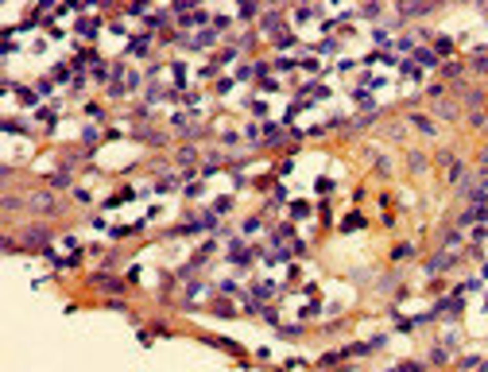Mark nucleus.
I'll use <instances>...</instances> for the list:
<instances>
[{
	"label": "nucleus",
	"mask_w": 488,
	"mask_h": 372,
	"mask_svg": "<svg viewBox=\"0 0 488 372\" xmlns=\"http://www.w3.org/2000/svg\"><path fill=\"white\" fill-rule=\"evenodd\" d=\"M256 256H260V252H256V248H244V240H233V244H229V260H233V264H252Z\"/></svg>",
	"instance_id": "obj_1"
},
{
	"label": "nucleus",
	"mask_w": 488,
	"mask_h": 372,
	"mask_svg": "<svg viewBox=\"0 0 488 372\" xmlns=\"http://www.w3.org/2000/svg\"><path fill=\"white\" fill-rule=\"evenodd\" d=\"M89 283L97 287V291H109V295H120L124 291V279H116V275H93V279H89Z\"/></svg>",
	"instance_id": "obj_2"
},
{
	"label": "nucleus",
	"mask_w": 488,
	"mask_h": 372,
	"mask_svg": "<svg viewBox=\"0 0 488 372\" xmlns=\"http://www.w3.org/2000/svg\"><path fill=\"white\" fill-rule=\"evenodd\" d=\"M27 210H39V213H51L54 210V198L47 194V190H35V194H27Z\"/></svg>",
	"instance_id": "obj_3"
},
{
	"label": "nucleus",
	"mask_w": 488,
	"mask_h": 372,
	"mask_svg": "<svg viewBox=\"0 0 488 372\" xmlns=\"http://www.w3.org/2000/svg\"><path fill=\"white\" fill-rule=\"evenodd\" d=\"M407 120L415 124V128H418V132H422V136H434V132H438V124L430 120V116H422V113H411Z\"/></svg>",
	"instance_id": "obj_4"
},
{
	"label": "nucleus",
	"mask_w": 488,
	"mask_h": 372,
	"mask_svg": "<svg viewBox=\"0 0 488 372\" xmlns=\"http://www.w3.org/2000/svg\"><path fill=\"white\" fill-rule=\"evenodd\" d=\"M453 260H457L453 252H438V256H430V260H426V272H445Z\"/></svg>",
	"instance_id": "obj_5"
},
{
	"label": "nucleus",
	"mask_w": 488,
	"mask_h": 372,
	"mask_svg": "<svg viewBox=\"0 0 488 372\" xmlns=\"http://www.w3.org/2000/svg\"><path fill=\"white\" fill-rule=\"evenodd\" d=\"M415 66H418V70H434V66H438V54L418 47V51H415Z\"/></svg>",
	"instance_id": "obj_6"
},
{
	"label": "nucleus",
	"mask_w": 488,
	"mask_h": 372,
	"mask_svg": "<svg viewBox=\"0 0 488 372\" xmlns=\"http://www.w3.org/2000/svg\"><path fill=\"white\" fill-rule=\"evenodd\" d=\"M283 136H287V132H283V124H263V143H279Z\"/></svg>",
	"instance_id": "obj_7"
},
{
	"label": "nucleus",
	"mask_w": 488,
	"mask_h": 372,
	"mask_svg": "<svg viewBox=\"0 0 488 372\" xmlns=\"http://www.w3.org/2000/svg\"><path fill=\"white\" fill-rule=\"evenodd\" d=\"M461 101L473 109V113H477V109L484 105V93H480V89H465V93H461Z\"/></svg>",
	"instance_id": "obj_8"
},
{
	"label": "nucleus",
	"mask_w": 488,
	"mask_h": 372,
	"mask_svg": "<svg viewBox=\"0 0 488 372\" xmlns=\"http://www.w3.org/2000/svg\"><path fill=\"white\" fill-rule=\"evenodd\" d=\"M97 31H101V19H82V24H78V35L82 39H93Z\"/></svg>",
	"instance_id": "obj_9"
},
{
	"label": "nucleus",
	"mask_w": 488,
	"mask_h": 372,
	"mask_svg": "<svg viewBox=\"0 0 488 372\" xmlns=\"http://www.w3.org/2000/svg\"><path fill=\"white\" fill-rule=\"evenodd\" d=\"M411 256H415V244H411V240H403V244L392 248V260H395V264H399V260H411Z\"/></svg>",
	"instance_id": "obj_10"
},
{
	"label": "nucleus",
	"mask_w": 488,
	"mask_h": 372,
	"mask_svg": "<svg viewBox=\"0 0 488 372\" xmlns=\"http://www.w3.org/2000/svg\"><path fill=\"white\" fill-rule=\"evenodd\" d=\"M148 47H151V31H148V35H136V39L128 43V51H132V54H144Z\"/></svg>",
	"instance_id": "obj_11"
},
{
	"label": "nucleus",
	"mask_w": 488,
	"mask_h": 372,
	"mask_svg": "<svg viewBox=\"0 0 488 372\" xmlns=\"http://www.w3.org/2000/svg\"><path fill=\"white\" fill-rule=\"evenodd\" d=\"M194 159H198V148H190V143H186V148H178V167H190Z\"/></svg>",
	"instance_id": "obj_12"
},
{
	"label": "nucleus",
	"mask_w": 488,
	"mask_h": 372,
	"mask_svg": "<svg viewBox=\"0 0 488 372\" xmlns=\"http://www.w3.org/2000/svg\"><path fill=\"white\" fill-rule=\"evenodd\" d=\"M341 229H364V213H349V221H341Z\"/></svg>",
	"instance_id": "obj_13"
},
{
	"label": "nucleus",
	"mask_w": 488,
	"mask_h": 372,
	"mask_svg": "<svg viewBox=\"0 0 488 372\" xmlns=\"http://www.w3.org/2000/svg\"><path fill=\"white\" fill-rule=\"evenodd\" d=\"M275 295V283H252V299H268Z\"/></svg>",
	"instance_id": "obj_14"
},
{
	"label": "nucleus",
	"mask_w": 488,
	"mask_h": 372,
	"mask_svg": "<svg viewBox=\"0 0 488 372\" xmlns=\"http://www.w3.org/2000/svg\"><path fill=\"white\" fill-rule=\"evenodd\" d=\"M271 66H275L279 74H287V70H295V66H298V58H287V54H283V58H275Z\"/></svg>",
	"instance_id": "obj_15"
},
{
	"label": "nucleus",
	"mask_w": 488,
	"mask_h": 372,
	"mask_svg": "<svg viewBox=\"0 0 488 372\" xmlns=\"http://www.w3.org/2000/svg\"><path fill=\"white\" fill-rule=\"evenodd\" d=\"M213 314H221V318H233L236 310H233V302H225V299H217V302H213Z\"/></svg>",
	"instance_id": "obj_16"
},
{
	"label": "nucleus",
	"mask_w": 488,
	"mask_h": 372,
	"mask_svg": "<svg viewBox=\"0 0 488 372\" xmlns=\"http://www.w3.org/2000/svg\"><path fill=\"white\" fill-rule=\"evenodd\" d=\"M174 186H178V175H167V178H159V182H155V190H159V194H167V190H174Z\"/></svg>",
	"instance_id": "obj_17"
},
{
	"label": "nucleus",
	"mask_w": 488,
	"mask_h": 372,
	"mask_svg": "<svg viewBox=\"0 0 488 372\" xmlns=\"http://www.w3.org/2000/svg\"><path fill=\"white\" fill-rule=\"evenodd\" d=\"M70 186V171H58V175L51 178V190H66Z\"/></svg>",
	"instance_id": "obj_18"
},
{
	"label": "nucleus",
	"mask_w": 488,
	"mask_h": 372,
	"mask_svg": "<svg viewBox=\"0 0 488 372\" xmlns=\"http://www.w3.org/2000/svg\"><path fill=\"white\" fill-rule=\"evenodd\" d=\"M206 12H190V16H182V27H198V24H206Z\"/></svg>",
	"instance_id": "obj_19"
},
{
	"label": "nucleus",
	"mask_w": 488,
	"mask_h": 372,
	"mask_svg": "<svg viewBox=\"0 0 488 372\" xmlns=\"http://www.w3.org/2000/svg\"><path fill=\"white\" fill-rule=\"evenodd\" d=\"M473 70H477V74H488V51H477V58H473Z\"/></svg>",
	"instance_id": "obj_20"
},
{
	"label": "nucleus",
	"mask_w": 488,
	"mask_h": 372,
	"mask_svg": "<svg viewBox=\"0 0 488 372\" xmlns=\"http://www.w3.org/2000/svg\"><path fill=\"white\" fill-rule=\"evenodd\" d=\"M442 74H445V78H461V74H465V66H461V62H445V66H442Z\"/></svg>",
	"instance_id": "obj_21"
},
{
	"label": "nucleus",
	"mask_w": 488,
	"mask_h": 372,
	"mask_svg": "<svg viewBox=\"0 0 488 372\" xmlns=\"http://www.w3.org/2000/svg\"><path fill=\"white\" fill-rule=\"evenodd\" d=\"M298 66H302L306 74H322V62L314 58V54H310V58H302V62H298Z\"/></svg>",
	"instance_id": "obj_22"
},
{
	"label": "nucleus",
	"mask_w": 488,
	"mask_h": 372,
	"mask_svg": "<svg viewBox=\"0 0 488 372\" xmlns=\"http://www.w3.org/2000/svg\"><path fill=\"white\" fill-rule=\"evenodd\" d=\"M306 213H310V202H295L291 205V217H295V221H302Z\"/></svg>",
	"instance_id": "obj_23"
},
{
	"label": "nucleus",
	"mask_w": 488,
	"mask_h": 372,
	"mask_svg": "<svg viewBox=\"0 0 488 372\" xmlns=\"http://www.w3.org/2000/svg\"><path fill=\"white\" fill-rule=\"evenodd\" d=\"M260 217H244V221H240V233H260Z\"/></svg>",
	"instance_id": "obj_24"
},
{
	"label": "nucleus",
	"mask_w": 488,
	"mask_h": 372,
	"mask_svg": "<svg viewBox=\"0 0 488 372\" xmlns=\"http://www.w3.org/2000/svg\"><path fill=\"white\" fill-rule=\"evenodd\" d=\"M411 171H426V155L422 151H411Z\"/></svg>",
	"instance_id": "obj_25"
},
{
	"label": "nucleus",
	"mask_w": 488,
	"mask_h": 372,
	"mask_svg": "<svg viewBox=\"0 0 488 372\" xmlns=\"http://www.w3.org/2000/svg\"><path fill=\"white\" fill-rule=\"evenodd\" d=\"M314 190H318V194H333V178H318V182H314Z\"/></svg>",
	"instance_id": "obj_26"
},
{
	"label": "nucleus",
	"mask_w": 488,
	"mask_h": 372,
	"mask_svg": "<svg viewBox=\"0 0 488 372\" xmlns=\"http://www.w3.org/2000/svg\"><path fill=\"white\" fill-rule=\"evenodd\" d=\"M260 136H263L260 124H244V140H260Z\"/></svg>",
	"instance_id": "obj_27"
},
{
	"label": "nucleus",
	"mask_w": 488,
	"mask_h": 372,
	"mask_svg": "<svg viewBox=\"0 0 488 372\" xmlns=\"http://www.w3.org/2000/svg\"><path fill=\"white\" fill-rule=\"evenodd\" d=\"M372 39H376L380 47H388V43H392V35H388V27H376V31H372Z\"/></svg>",
	"instance_id": "obj_28"
},
{
	"label": "nucleus",
	"mask_w": 488,
	"mask_h": 372,
	"mask_svg": "<svg viewBox=\"0 0 488 372\" xmlns=\"http://www.w3.org/2000/svg\"><path fill=\"white\" fill-rule=\"evenodd\" d=\"M19 101H24V105H35V101H39V93H31L27 86H19Z\"/></svg>",
	"instance_id": "obj_29"
},
{
	"label": "nucleus",
	"mask_w": 488,
	"mask_h": 372,
	"mask_svg": "<svg viewBox=\"0 0 488 372\" xmlns=\"http://www.w3.org/2000/svg\"><path fill=\"white\" fill-rule=\"evenodd\" d=\"M233 210V198H217V202H213V213H229Z\"/></svg>",
	"instance_id": "obj_30"
},
{
	"label": "nucleus",
	"mask_w": 488,
	"mask_h": 372,
	"mask_svg": "<svg viewBox=\"0 0 488 372\" xmlns=\"http://www.w3.org/2000/svg\"><path fill=\"white\" fill-rule=\"evenodd\" d=\"M469 124L473 128H488V116L484 113H469Z\"/></svg>",
	"instance_id": "obj_31"
},
{
	"label": "nucleus",
	"mask_w": 488,
	"mask_h": 372,
	"mask_svg": "<svg viewBox=\"0 0 488 372\" xmlns=\"http://www.w3.org/2000/svg\"><path fill=\"white\" fill-rule=\"evenodd\" d=\"M70 70H74V66H54L51 78H54V81H66V78H70Z\"/></svg>",
	"instance_id": "obj_32"
},
{
	"label": "nucleus",
	"mask_w": 488,
	"mask_h": 372,
	"mask_svg": "<svg viewBox=\"0 0 488 372\" xmlns=\"http://www.w3.org/2000/svg\"><path fill=\"white\" fill-rule=\"evenodd\" d=\"M260 314H263V322H271V326H279V314H275V306H263Z\"/></svg>",
	"instance_id": "obj_33"
},
{
	"label": "nucleus",
	"mask_w": 488,
	"mask_h": 372,
	"mask_svg": "<svg viewBox=\"0 0 488 372\" xmlns=\"http://www.w3.org/2000/svg\"><path fill=\"white\" fill-rule=\"evenodd\" d=\"M438 116H442V120H453V116H457V109H453V105H438Z\"/></svg>",
	"instance_id": "obj_34"
},
{
	"label": "nucleus",
	"mask_w": 488,
	"mask_h": 372,
	"mask_svg": "<svg viewBox=\"0 0 488 372\" xmlns=\"http://www.w3.org/2000/svg\"><path fill=\"white\" fill-rule=\"evenodd\" d=\"M35 89H39V97H43V93H47V97H51V89H54V81H51V78H43V81H39V86H35Z\"/></svg>",
	"instance_id": "obj_35"
},
{
	"label": "nucleus",
	"mask_w": 488,
	"mask_h": 372,
	"mask_svg": "<svg viewBox=\"0 0 488 372\" xmlns=\"http://www.w3.org/2000/svg\"><path fill=\"white\" fill-rule=\"evenodd\" d=\"M240 16L252 19V16H260V8H256V4H240Z\"/></svg>",
	"instance_id": "obj_36"
},
{
	"label": "nucleus",
	"mask_w": 488,
	"mask_h": 372,
	"mask_svg": "<svg viewBox=\"0 0 488 372\" xmlns=\"http://www.w3.org/2000/svg\"><path fill=\"white\" fill-rule=\"evenodd\" d=\"M360 16H368V19H376V16H380V4H364V8H360Z\"/></svg>",
	"instance_id": "obj_37"
},
{
	"label": "nucleus",
	"mask_w": 488,
	"mask_h": 372,
	"mask_svg": "<svg viewBox=\"0 0 488 372\" xmlns=\"http://www.w3.org/2000/svg\"><path fill=\"white\" fill-rule=\"evenodd\" d=\"M217 291H221V295H233V291H236V283H233V279H221Z\"/></svg>",
	"instance_id": "obj_38"
},
{
	"label": "nucleus",
	"mask_w": 488,
	"mask_h": 372,
	"mask_svg": "<svg viewBox=\"0 0 488 372\" xmlns=\"http://www.w3.org/2000/svg\"><path fill=\"white\" fill-rule=\"evenodd\" d=\"M399 372H422V364H418V361H407V364H399Z\"/></svg>",
	"instance_id": "obj_39"
}]
</instances>
